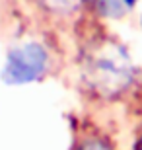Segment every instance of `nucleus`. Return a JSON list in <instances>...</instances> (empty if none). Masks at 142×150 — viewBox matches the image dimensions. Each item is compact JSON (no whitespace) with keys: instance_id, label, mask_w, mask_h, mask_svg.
<instances>
[{"instance_id":"0eeeda50","label":"nucleus","mask_w":142,"mask_h":150,"mask_svg":"<svg viewBox=\"0 0 142 150\" xmlns=\"http://www.w3.org/2000/svg\"><path fill=\"white\" fill-rule=\"evenodd\" d=\"M136 150H142V139L138 140V144H136Z\"/></svg>"},{"instance_id":"7ed1b4c3","label":"nucleus","mask_w":142,"mask_h":150,"mask_svg":"<svg viewBox=\"0 0 142 150\" xmlns=\"http://www.w3.org/2000/svg\"><path fill=\"white\" fill-rule=\"evenodd\" d=\"M84 6L99 18H111V20H119L126 12L123 0H84Z\"/></svg>"},{"instance_id":"39448f33","label":"nucleus","mask_w":142,"mask_h":150,"mask_svg":"<svg viewBox=\"0 0 142 150\" xmlns=\"http://www.w3.org/2000/svg\"><path fill=\"white\" fill-rule=\"evenodd\" d=\"M78 150H111V146L99 139H88L78 146Z\"/></svg>"},{"instance_id":"f257e3e1","label":"nucleus","mask_w":142,"mask_h":150,"mask_svg":"<svg viewBox=\"0 0 142 150\" xmlns=\"http://www.w3.org/2000/svg\"><path fill=\"white\" fill-rule=\"evenodd\" d=\"M80 76L86 88L103 100H115L134 82V64L125 45L111 35H92L80 53Z\"/></svg>"},{"instance_id":"20e7f679","label":"nucleus","mask_w":142,"mask_h":150,"mask_svg":"<svg viewBox=\"0 0 142 150\" xmlns=\"http://www.w3.org/2000/svg\"><path fill=\"white\" fill-rule=\"evenodd\" d=\"M35 4L53 16H72L84 6V0H35Z\"/></svg>"},{"instance_id":"423d86ee","label":"nucleus","mask_w":142,"mask_h":150,"mask_svg":"<svg viewBox=\"0 0 142 150\" xmlns=\"http://www.w3.org/2000/svg\"><path fill=\"white\" fill-rule=\"evenodd\" d=\"M138 2H140V0H123V4H125L126 10H132V8H134Z\"/></svg>"},{"instance_id":"6e6552de","label":"nucleus","mask_w":142,"mask_h":150,"mask_svg":"<svg viewBox=\"0 0 142 150\" xmlns=\"http://www.w3.org/2000/svg\"><path fill=\"white\" fill-rule=\"evenodd\" d=\"M140 28H142V16H140Z\"/></svg>"},{"instance_id":"f03ea898","label":"nucleus","mask_w":142,"mask_h":150,"mask_svg":"<svg viewBox=\"0 0 142 150\" xmlns=\"http://www.w3.org/2000/svg\"><path fill=\"white\" fill-rule=\"evenodd\" d=\"M51 64L49 51L39 41H22L6 53L0 78L10 86L37 82L47 74Z\"/></svg>"}]
</instances>
